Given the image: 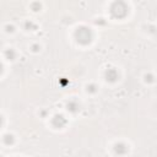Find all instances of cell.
<instances>
[{"mask_svg": "<svg viewBox=\"0 0 157 157\" xmlns=\"http://www.w3.org/2000/svg\"><path fill=\"white\" fill-rule=\"evenodd\" d=\"M128 12H129L128 5L121 0H118V1L113 2V5L110 6V13L115 18H123L128 15Z\"/></svg>", "mask_w": 157, "mask_h": 157, "instance_id": "cell-1", "label": "cell"}, {"mask_svg": "<svg viewBox=\"0 0 157 157\" xmlns=\"http://www.w3.org/2000/svg\"><path fill=\"white\" fill-rule=\"evenodd\" d=\"M75 38L80 44H88L92 40V32L87 27H78L75 32Z\"/></svg>", "mask_w": 157, "mask_h": 157, "instance_id": "cell-2", "label": "cell"}, {"mask_svg": "<svg viewBox=\"0 0 157 157\" xmlns=\"http://www.w3.org/2000/svg\"><path fill=\"white\" fill-rule=\"evenodd\" d=\"M66 123H67V120H66V119L64 118V115H61V114L55 115V117L53 118V125H54L55 128H58V129L63 128Z\"/></svg>", "mask_w": 157, "mask_h": 157, "instance_id": "cell-3", "label": "cell"}, {"mask_svg": "<svg viewBox=\"0 0 157 157\" xmlns=\"http://www.w3.org/2000/svg\"><path fill=\"white\" fill-rule=\"evenodd\" d=\"M118 76H119V75H118L117 70H114V69H108L107 72H105V78H107V81H109V82L117 81Z\"/></svg>", "mask_w": 157, "mask_h": 157, "instance_id": "cell-4", "label": "cell"}, {"mask_svg": "<svg viewBox=\"0 0 157 157\" xmlns=\"http://www.w3.org/2000/svg\"><path fill=\"white\" fill-rule=\"evenodd\" d=\"M114 152L118 153V155H125L128 152V146L123 142H119L114 146Z\"/></svg>", "mask_w": 157, "mask_h": 157, "instance_id": "cell-5", "label": "cell"}, {"mask_svg": "<svg viewBox=\"0 0 157 157\" xmlns=\"http://www.w3.org/2000/svg\"><path fill=\"white\" fill-rule=\"evenodd\" d=\"M67 110H70L71 113H76L78 110V104L75 101H70L67 103Z\"/></svg>", "mask_w": 157, "mask_h": 157, "instance_id": "cell-6", "label": "cell"}, {"mask_svg": "<svg viewBox=\"0 0 157 157\" xmlns=\"http://www.w3.org/2000/svg\"><path fill=\"white\" fill-rule=\"evenodd\" d=\"M6 55H7L9 58H10V60H13V59H15V55H16V54H15V52H13L12 49H10V50H7V52H6Z\"/></svg>", "mask_w": 157, "mask_h": 157, "instance_id": "cell-7", "label": "cell"}, {"mask_svg": "<svg viewBox=\"0 0 157 157\" xmlns=\"http://www.w3.org/2000/svg\"><path fill=\"white\" fill-rule=\"evenodd\" d=\"M94 88H96V87H94L93 85H91L90 87H87V91H90V92H94V91H96Z\"/></svg>", "mask_w": 157, "mask_h": 157, "instance_id": "cell-8", "label": "cell"}]
</instances>
